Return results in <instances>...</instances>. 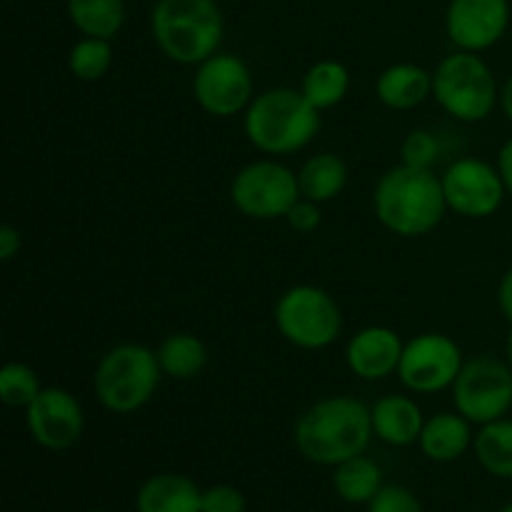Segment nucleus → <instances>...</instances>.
<instances>
[{
  "label": "nucleus",
  "mask_w": 512,
  "mask_h": 512,
  "mask_svg": "<svg viewBox=\"0 0 512 512\" xmlns=\"http://www.w3.org/2000/svg\"><path fill=\"white\" fill-rule=\"evenodd\" d=\"M370 405L353 395H328L310 405L293 428V443L305 460L335 465L363 455L373 440Z\"/></svg>",
  "instance_id": "1"
},
{
  "label": "nucleus",
  "mask_w": 512,
  "mask_h": 512,
  "mask_svg": "<svg viewBox=\"0 0 512 512\" xmlns=\"http://www.w3.org/2000/svg\"><path fill=\"white\" fill-rule=\"evenodd\" d=\"M373 213L385 230L400 238L430 235L448 213L440 175L395 165L375 183Z\"/></svg>",
  "instance_id": "2"
},
{
  "label": "nucleus",
  "mask_w": 512,
  "mask_h": 512,
  "mask_svg": "<svg viewBox=\"0 0 512 512\" xmlns=\"http://www.w3.org/2000/svg\"><path fill=\"white\" fill-rule=\"evenodd\" d=\"M250 145L270 158L308 148L320 130V110L305 100L300 88H270L255 95L243 113Z\"/></svg>",
  "instance_id": "3"
},
{
  "label": "nucleus",
  "mask_w": 512,
  "mask_h": 512,
  "mask_svg": "<svg viewBox=\"0 0 512 512\" xmlns=\"http://www.w3.org/2000/svg\"><path fill=\"white\" fill-rule=\"evenodd\" d=\"M150 33L168 60L200 65L220 53L223 13L215 0H158L150 13Z\"/></svg>",
  "instance_id": "4"
},
{
  "label": "nucleus",
  "mask_w": 512,
  "mask_h": 512,
  "mask_svg": "<svg viewBox=\"0 0 512 512\" xmlns=\"http://www.w3.org/2000/svg\"><path fill=\"white\" fill-rule=\"evenodd\" d=\"M160 375L163 370L155 350L140 343H120L98 360L93 373V393L110 413H138L153 400Z\"/></svg>",
  "instance_id": "5"
},
{
  "label": "nucleus",
  "mask_w": 512,
  "mask_h": 512,
  "mask_svg": "<svg viewBox=\"0 0 512 512\" xmlns=\"http://www.w3.org/2000/svg\"><path fill=\"white\" fill-rule=\"evenodd\" d=\"M433 98L460 123H483L500 103V85L480 53L458 50L433 70Z\"/></svg>",
  "instance_id": "6"
},
{
  "label": "nucleus",
  "mask_w": 512,
  "mask_h": 512,
  "mask_svg": "<svg viewBox=\"0 0 512 512\" xmlns=\"http://www.w3.org/2000/svg\"><path fill=\"white\" fill-rule=\"evenodd\" d=\"M275 328L300 350H325L343 333V310L328 290L318 285H293L278 298Z\"/></svg>",
  "instance_id": "7"
},
{
  "label": "nucleus",
  "mask_w": 512,
  "mask_h": 512,
  "mask_svg": "<svg viewBox=\"0 0 512 512\" xmlns=\"http://www.w3.org/2000/svg\"><path fill=\"white\" fill-rule=\"evenodd\" d=\"M450 393H453L455 410L478 428L508 418L512 410V368L508 360L495 355L465 360Z\"/></svg>",
  "instance_id": "8"
},
{
  "label": "nucleus",
  "mask_w": 512,
  "mask_h": 512,
  "mask_svg": "<svg viewBox=\"0 0 512 512\" xmlns=\"http://www.w3.org/2000/svg\"><path fill=\"white\" fill-rule=\"evenodd\" d=\"M298 198V173L275 158L248 163L230 183V203L250 220L285 218Z\"/></svg>",
  "instance_id": "9"
},
{
  "label": "nucleus",
  "mask_w": 512,
  "mask_h": 512,
  "mask_svg": "<svg viewBox=\"0 0 512 512\" xmlns=\"http://www.w3.org/2000/svg\"><path fill=\"white\" fill-rule=\"evenodd\" d=\"M463 365V348L450 335L420 333L405 343L398 378L410 393L435 395L453 388Z\"/></svg>",
  "instance_id": "10"
},
{
  "label": "nucleus",
  "mask_w": 512,
  "mask_h": 512,
  "mask_svg": "<svg viewBox=\"0 0 512 512\" xmlns=\"http://www.w3.org/2000/svg\"><path fill=\"white\" fill-rule=\"evenodd\" d=\"M193 98L213 118H233L253 103V73L233 53H215L195 65Z\"/></svg>",
  "instance_id": "11"
},
{
  "label": "nucleus",
  "mask_w": 512,
  "mask_h": 512,
  "mask_svg": "<svg viewBox=\"0 0 512 512\" xmlns=\"http://www.w3.org/2000/svg\"><path fill=\"white\" fill-rule=\"evenodd\" d=\"M440 183L448 210L468 220L493 218L508 195L498 165L480 158H458L445 168Z\"/></svg>",
  "instance_id": "12"
},
{
  "label": "nucleus",
  "mask_w": 512,
  "mask_h": 512,
  "mask_svg": "<svg viewBox=\"0 0 512 512\" xmlns=\"http://www.w3.org/2000/svg\"><path fill=\"white\" fill-rule=\"evenodd\" d=\"M28 433L40 448L63 453L70 450L85 430V413L80 400L65 388H43L38 398L25 408Z\"/></svg>",
  "instance_id": "13"
},
{
  "label": "nucleus",
  "mask_w": 512,
  "mask_h": 512,
  "mask_svg": "<svg viewBox=\"0 0 512 512\" xmlns=\"http://www.w3.org/2000/svg\"><path fill=\"white\" fill-rule=\"evenodd\" d=\"M510 25L508 0H450L445 30L458 50L483 53L498 45Z\"/></svg>",
  "instance_id": "14"
},
{
  "label": "nucleus",
  "mask_w": 512,
  "mask_h": 512,
  "mask_svg": "<svg viewBox=\"0 0 512 512\" xmlns=\"http://www.w3.org/2000/svg\"><path fill=\"white\" fill-rule=\"evenodd\" d=\"M403 338L388 325H368L358 330L345 345V363L348 370L360 380H385L398 375L403 358Z\"/></svg>",
  "instance_id": "15"
},
{
  "label": "nucleus",
  "mask_w": 512,
  "mask_h": 512,
  "mask_svg": "<svg viewBox=\"0 0 512 512\" xmlns=\"http://www.w3.org/2000/svg\"><path fill=\"white\" fill-rule=\"evenodd\" d=\"M373 435L393 448H408L420 440L425 415L410 395H383L370 405Z\"/></svg>",
  "instance_id": "16"
},
{
  "label": "nucleus",
  "mask_w": 512,
  "mask_h": 512,
  "mask_svg": "<svg viewBox=\"0 0 512 512\" xmlns=\"http://www.w3.org/2000/svg\"><path fill=\"white\" fill-rule=\"evenodd\" d=\"M473 423L458 410L453 413H435L425 418L423 433H420V450L433 463H455L473 448Z\"/></svg>",
  "instance_id": "17"
},
{
  "label": "nucleus",
  "mask_w": 512,
  "mask_h": 512,
  "mask_svg": "<svg viewBox=\"0 0 512 512\" xmlns=\"http://www.w3.org/2000/svg\"><path fill=\"white\" fill-rule=\"evenodd\" d=\"M375 95L390 110H413L433 98V73L423 65L395 63L378 75Z\"/></svg>",
  "instance_id": "18"
},
{
  "label": "nucleus",
  "mask_w": 512,
  "mask_h": 512,
  "mask_svg": "<svg viewBox=\"0 0 512 512\" xmlns=\"http://www.w3.org/2000/svg\"><path fill=\"white\" fill-rule=\"evenodd\" d=\"M203 490L180 473L150 475L135 495L138 512H200Z\"/></svg>",
  "instance_id": "19"
},
{
  "label": "nucleus",
  "mask_w": 512,
  "mask_h": 512,
  "mask_svg": "<svg viewBox=\"0 0 512 512\" xmlns=\"http://www.w3.org/2000/svg\"><path fill=\"white\" fill-rule=\"evenodd\" d=\"M298 185L303 198L315 203H330L338 198L348 185V165L335 153H318L303 163L298 170Z\"/></svg>",
  "instance_id": "20"
},
{
  "label": "nucleus",
  "mask_w": 512,
  "mask_h": 512,
  "mask_svg": "<svg viewBox=\"0 0 512 512\" xmlns=\"http://www.w3.org/2000/svg\"><path fill=\"white\" fill-rule=\"evenodd\" d=\"M350 70L340 60L325 58L310 65L300 83V93L305 95L315 110H330L348 98Z\"/></svg>",
  "instance_id": "21"
},
{
  "label": "nucleus",
  "mask_w": 512,
  "mask_h": 512,
  "mask_svg": "<svg viewBox=\"0 0 512 512\" xmlns=\"http://www.w3.org/2000/svg\"><path fill=\"white\" fill-rule=\"evenodd\" d=\"M383 485V470L365 453L333 468L335 495L350 505H368Z\"/></svg>",
  "instance_id": "22"
},
{
  "label": "nucleus",
  "mask_w": 512,
  "mask_h": 512,
  "mask_svg": "<svg viewBox=\"0 0 512 512\" xmlns=\"http://www.w3.org/2000/svg\"><path fill=\"white\" fill-rule=\"evenodd\" d=\"M163 375L173 380H193L208 365V348L193 333H170L155 348Z\"/></svg>",
  "instance_id": "23"
},
{
  "label": "nucleus",
  "mask_w": 512,
  "mask_h": 512,
  "mask_svg": "<svg viewBox=\"0 0 512 512\" xmlns=\"http://www.w3.org/2000/svg\"><path fill=\"white\" fill-rule=\"evenodd\" d=\"M68 15L85 38L113 40L125 25V0H68Z\"/></svg>",
  "instance_id": "24"
},
{
  "label": "nucleus",
  "mask_w": 512,
  "mask_h": 512,
  "mask_svg": "<svg viewBox=\"0 0 512 512\" xmlns=\"http://www.w3.org/2000/svg\"><path fill=\"white\" fill-rule=\"evenodd\" d=\"M473 453L485 473L512 480V420L500 418L480 425L473 440Z\"/></svg>",
  "instance_id": "25"
},
{
  "label": "nucleus",
  "mask_w": 512,
  "mask_h": 512,
  "mask_svg": "<svg viewBox=\"0 0 512 512\" xmlns=\"http://www.w3.org/2000/svg\"><path fill=\"white\" fill-rule=\"evenodd\" d=\"M110 65H113V45H110V40L85 38L83 35L70 48L68 68L73 78L83 80V83H95V80L105 78Z\"/></svg>",
  "instance_id": "26"
},
{
  "label": "nucleus",
  "mask_w": 512,
  "mask_h": 512,
  "mask_svg": "<svg viewBox=\"0 0 512 512\" xmlns=\"http://www.w3.org/2000/svg\"><path fill=\"white\" fill-rule=\"evenodd\" d=\"M38 373L25 363H5L0 368V400L8 408H28L40 395Z\"/></svg>",
  "instance_id": "27"
},
{
  "label": "nucleus",
  "mask_w": 512,
  "mask_h": 512,
  "mask_svg": "<svg viewBox=\"0 0 512 512\" xmlns=\"http://www.w3.org/2000/svg\"><path fill=\"white\" fill-rule=\"evenodd\" d=\"M440 140L433 130H410L400 143V165L418 170H433V165L440 158Z\"/></svg>",
  "instance_id": "28"
},
{
  "label": "nucleus",
  "mask_w": 512,
  "mask_h": 512,
  "mask_svg": "<svg viewBox=\"0 0 512 512\" xmlns=\"http://www.w3.org/2000/svg\"><path fill=\"white\" fill-rule=\"evenodd\" d=\"M368 512H423V503L405 485L385 483L368 503Z\"/></svg>",
  "instance_id": "29"
},
{
  "label": "nucleus",
  "mask_w": 512,
  "mask_h": 512,
  "mask_svg": "<svg viewBox=\"0 0 512 512\" xmlns=\"http://www.w3.org/2000/svg\"><path fill=\"white\" fill-rule=\"evenodd\" d=\"M245 508H248L245 495L228 483L203 490V500H200V512H245Z\"/></svg>",
  "instance_id": "30"
},
{
  "label": "nucleus",
  "mask_w": 512,
  "mask_h": 512,
  "mask_svg": "<svg viewBox=\"0 0 512 512\" xmlns=\"http://www.w3.org/2000/svg\"><path fill=\"white\" fill-rule=\"evenodd\" d=\"M283 220L295 230V233H313V230H318L320 223H323V208H320V203H315V200L300 195Z\"/></svg>",
  "instance_id": "31"
},
{
  "label": "nucleus",
  "mask_w": 512,
  "mask_h": 512,
  "mask_svg": "<svg viewBox=\"0 0 512 512\" xmlns=\"http://www.w3.org/2000/svg\"><path fill=\"white\" fill-rule=\"evenodd\" d=\"M23 248V238H20V230L13 228V225H3L0 228V260L3 263H10L15 255Z\"/></svg>",
  "instance_id": "32"
},
{
  "label": "nucleus",
  "mask_w": 512,
  "mask_h": 512,
  "mask_svg": "<svg viewBox=\"0 0 512 512\" xmlns=\"http://www.w3.org/2000/svg\"><path fill=\"white\" fill-rule=\"evenodd\" d=\"M498 308H500V313H503V318L512 325V265L505 270L503 278H500Z\"/></svg>",
  "instance_id": "33"
},
{
  "label": "nucleus",
  "mask_w": 512,
  "mask_h": 512,
  "mask_svg": "<svg viewBox=\"0 0 512 512\" xmlns=\"http://www.w3.org/2000/svg\"><path fill=\"white\" fill-rule=\"evenodd\" d=\"M498 170H500V175H503L505 190H508V195L512 198V135L508 140H505L503 148H500Z\"/></svg>",
  "instance_id": "34"
},
{
  "label": "nucleus",
  "mask_w": 512,
  "mask_h": 512,
  "mask_svg": "<svg viewBox=\"0 0 512 512\" xmlns=\"http://www.w3.org/2000/svg\"><path fill=\"white\" fill-rule=\"evenodd\" d=\"M500 110H503L505 118L512 123V75L505 78V83L500 85Z\"/></svg>",
  "instance_id": "35"
},
{
  "label": "nucleus",
  "mask_w": 512,
  "mask_h": 512,
  "mask_svg": "<svg viewBox=\"0 0 512 512\" xmlns=\"http://www.w3.org/2000/svg\"><path fill=\"white\" fill-rule=\"evenodd\" d=\"M505 360H508V365L512 368V328L508 333V340H505Z\"/></svg>",
  "instance_id": "36"
},
{
  "label": "nucleus",
  "mask_w": 512,
  "mask_h": 512,
  "mask_svg": "<svg viewBox=\"0 0 512 512\" xmlns=\"http://www.w3.org/2000/svg\"><path fill=\"white\" fill-rule=\"evenodd\" d=\"M500 512H512V500H510V503H508V505H505V508H503V510H500Z\"/></svg>",
  "instance_id": "37"
},
{
  "label": "nucleus",
  "mask_w": 512,
  "mask_h": 512,
  "mask_svg": "<svg viewBox=\"0 0 512 512\" xmlns=\"http://www.w3.org/2000/svg\"><path fill=\"white\" fill-rule=\"evenodd\" d=\"M90 512H105V510H90Z\"/></svg>",
  "instance_id": "38"
}]
</instances>
